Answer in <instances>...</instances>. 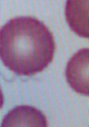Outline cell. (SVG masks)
I'll return each instance as SVG.
<instances>
[{"label": "cell", "mask_w": 89, "mask_h": 127, "mask_svg": "<svg viewBox=\"0 0 89 127\" xmlns=\"http://www.w3.org/2000/svg\"><path fill=\"white\" fill-rule=\"evenodd\" d=\"M55 51L52 32L35 17H15L0 28V58L18 74L43 71L52 61Z\"/></svg>", "instance_id": "1"}, {"label": "cell", "mask_w": 89, "mask_h": 127, "mask_svg": "<svg viewBox=\"0 0 89 127\" xmlns=\"http://www.w3.org/2000/svg\"><path fill=\"white\" fill-rule=\"evenodd\" d=\"M89 48H84L75 53L68 61L65 76L71 88L77 93L89 95Z\"/></svg>", "instance_id": "2"}, {"label": "cell", "mask_w": 89, "mask_h": 127, "mask_svg": "<svg viewBox=\"0 0 89 127\" xmlns=\"http://www.w3.org/2000/svg\"><path fill=\"white\" fill-rule=\"evenodd\" d=\"M1 126L48 127V123L40 110L31 106L23 105L10 110L5 116Z\"/></svg>", "instance_id": "3"}, {"label": "cell", "mask_w": 89, "mask_h": 127, "mask_svg": "<svg viewBox=\"0 0 89 127\" xmlns=\"http://www.w3.org/2000/svg\"><path fill=\"white\" fill-rule=\"evenodd\" d=\"M65 14L72 30L79 35L88 38L89 33L88 1L68 0Z\"/></svg>", "instance_id": "4"}, {"label": "cell", "mask_w": 89, "mask_h": 127, "mask_svg": "<svg viewBox=\"0 0 89 127\" xmlns=\"http://www.w3.org/2000/svg\"><path fill=\"white\" fill-rule=\"evenodd\" d=\"M4 104V97L3 91L0 87V109H1Z\"/></svg>", "instance_id": "5"}]
</instances>
